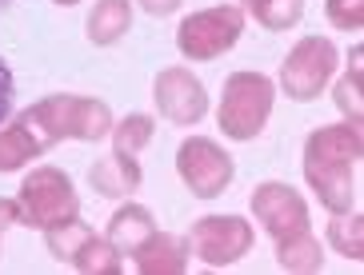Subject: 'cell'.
<instances>
[{
    "label": "cell",
    "mask_w": 364,
    "mask_h": 275,
    "mask_svg": "<svg viewBox=\"0 0 364 275\" xmlns=\"http://www.w3.org/2000/svg\"><path fill=\"white\" fill-rule=\"evenodd\" d=\"M272 100H277V84L264 72H232L225 80V96H220V128L228 140H257L264 132L268 116H272Z\"/></svg>",
    "instance_id": "3"
},
{
    "label": "cell",
    "mask_w": 364,
    "mask_h": 275,
    "mask_svg": "<svg viewBox=\"0 0 364 275\" xmlns=\"http://www.w3.org/2000/svg\"><path fill=\"white\" fill-rule=\"evenodd\" d=\"M132 24V0H97L88 12V40L92 44H117Z\"/></svg>",
    "instance_id": "15"
},
{
    "label": "cell",
    "mask_w": 364,
    "mask_h": 275,
    "mask_svg": "<svg viewBox=\"0 0 364 275\" xmlns=\"http://www.w3.org/2000/svg\"><path fill=\"white\" fill-rule=\"evenodd\" d=\"M360 60H364V48H353V68L336 84V108H341L348 124H364V100H360Z\"/></svg>",
    "instance_id": "20"
},
{
    "label": "cell",
    "mask_w": 364,
    "mask_h": 275,
    "mask_svg": "<svg viewBox=\"0 0 364 275\" xmlns=\"http://www.w3.org/2000/svg\"><path fill=\"white\" fill-rule=\"evenodd\" d=\"M152 232H156V223H152L149 208H140V203H124V208L108 220V235H105V240L117 247L120 255H132Z\"/></svg>",
    "instance_id": "13"
},
{
    "label": "cell",
    "mask_w": 364,
    "mask_h": 275,
    "mask_svg": "<svg viewBox=\"0 0 364 275\" xmlns=\"http://www.w3.org/2000/svg\"><path fill=\"white\" fill-rule=\"evenodd\" d=\"M252 247V223L240 215H204L193 223L188 235V252H196L208 267H228Z\"/></svg>",
    "instance_id": "8"
},
{
    "label": "cell",
    "mask_w": 364,
    "mask_h": 275,
    "mask_svg": "<svg viewBox=\"0 0 364 275\" xmlns=\"http://www.w3.org/2000/svg\"><path fill=\"white\" fill-rule=\"evenodd\" d=\"M252 4H260V0H248V9H252Z\"/></svg>",
    "instance_id": "28"
},
{
    "label": "cell",
    "mask_w": 364,
    "mask_h": 275,
    "mask_svg": "<svg viewBox=\"0 0 364 275\" xmlns=\"http://www.w3.org/2000/svg\"><path fill=\"white\" fill-rule=\"evenodd\" d=\"M144 4V12H152V16H168V12L181 9V0H140Z\"/></svg>",
    "instance_id": "25"
},
{
    "label": "cell",
    "mask_w": 364,
    "mask_h": 275,
    "mask_svg": "<svg viewBox=\"0 0 364 275\" xmlns=\"http://www.w3.org/2000/svg\"><path fill=\"white\" fill-rule=\"evenodd\" d=\"M68 264H73L76 271H85V275H117L120 271V252L108 244L105 235L92 232L85 244L76 247V255L68 259Z\"/></svg>",
    "instance_id": "16"
},
{
    "label": "cell",
    "mask_w": 364,
    "mask_h": 275,
    "mask_svg": "<svg viewBox=\"0 0 364 275\" xmlns=\"http://www.w3.org/2000/svg\"><path fill=\"white\" fill-rule=\"evenodd\" d=\"M176 172H181L184 188L193 191L196 200H213V196H220L232 184L236 164L216 140L193 136V140H184L181 152H176Z\"/></svg>",
    "instance_id": "7"
},
{
    "label": "cell",
    "mask_w": 364,
    "mask_h": 275,
    "mask_svg": "<svg viewBox=\"0 0 364 275\" xmlns=\"http://www.w3.org/2000/svg\"><path fill=\"white\" fill-rule=\"evenodd\" d=\"M277 264L284 267V271H296V275L321 271V264H324L321 240H316L309 228H300V232H292V235H284V240H277Z\"/></svg>",
    "instance_id": "14"
},
{
    "label": "cell",
    "mask_w": 364,
    "mask_h": 275,
    "mask_svg": "<svg viewBox=\"0 0 364 275\" xmlns=\"http://www.w3.org/2000/svg\"><path fill=\"white\" fill-rule=\"evenodd\" d=\"M364 152L360 124L316 128L304 140V180L321 196L328 212H353L356 203V164Z\"/></svg>",
    "instance_id": "1"
},
{
    "label": "cell",
    "mask_w": 364,
    "mask_h": 275,
    "mask_svg": "<svg viewBox=\"0 0 364 275\" xmlns=\"http://www.w3.org/2000/svg\"><path fill=\"white\" fill-rule=\"evenodd\" d=\"M41 144H36L28 132H24L21 124H12V128H0V172H21L28 159L41 156Z\"/></svg>",
    "instance_id": "18"
},
{
    "label": "cell",
    "mask_w": 364,
    "mask_h": 275,
    "mask_svg": "<svg viewBox=\"0 0 364 275\" xmlns=\"http://www.w3.org/2000/svg\"><path fill=\"white\" fill-rule=\"evenodd\" d=\"M21 215H24V223H33L41 232L76 220L80 215V200H76L73 180L60 168H53V164L33 168L21 184Z\"/></svg>",
    "instance_id": "4"
},
{
    "label": "cell",
    "mask_w": 364,
    "mask_h": 275,
    "mask_svg": "<svg viewBox=\"0 0 364 275\" xmlns=\"http://www.w3.org/2000/svg\"><path fill=\"white\" fill-rule=\"evenodd\" d=\"M240 32H245V9L216 4V9L184 16L181 28H176V48L188 60H216L240 40Z\"/></svg>",
    "instance_id": "5"
},
{
    "label": "cell",
    "mask_w": 364,
    "mask_h": 275,
    "mask_svg": "<svg viewBox=\"0 0 364 275\" xmlns=\"http://www.w3.org/2000/svg\"><path fill=\"white\" fill-rule=\"evenodd\" d=\"M328 244L336 247L341 255H348L353 264L364 259V215L360 212H332V223H328Z\"/></svg>",
    "instance_id": "17"
},
{
    "label": "cell",
    "mask_w": 364,
    "mask_h": 275,
    "mask_svg": "<svg viewBox=\"0 0 364 275\" xmlns=\"http://www.w3.org/2000/svg\"><path fill=\"white\" fill-rule=\"evenodd\" d=\"M132 259H136V271L144 275H184L188 271V240L168 232H152L132 252Z\"/></svg>",
    "instance_id": "11"
},
{
    "label": "cell",
    "mask_w": 364,
    "mask_h": 275,
    "mask_svg": "<svg viewBox=\"0 0 364 275\" xmlns=\"http://www.w3.org/2000/svg\"><path fill=\"white\" fill-rule=\"evenodd\" d=\"M252 16L272 32L292 28L304 16V0H260V4H252Z\"/></svg>",
    "instance_id": "21"
},
{
    "label": "cell",
    "mask_w": 364,
    "mask_h": 275,
    "mask_svg": "<svg viewBox=\"0 0 364 275\" xmlns=\"http://www.w3.org/2000/svg\"><path fill=\"white\" fill-rule=\"evenodd\" d=\"M16 124L48 152L60 140H105L112 132V112L97 96L60 92V96H44L33 108H24Z\"/></svg>",
    "instance_id": "2"
},
{
    "label": "cell",
    "mask_w": 364,
    "mask_h": 275,
    "mask_svg": "<svg viewBox=\"0 0 364 275\" xmlns=\"http://www.w3.org/2000/svg\"><path fill=\"white\" fill-rule=\"evenodd\" d=\"M328 21L344 32H360L364 28V0H324Z\"/></svg>",
    "instance_id": "22"
},
{
    "label": "cell",
    "mask_w": 364,
    "mask_h": 275,
    "mask_svg": "<svg viewBox=\"0 0 364 275\" xmlns=\"http://www.w3.org/2000/svg\"><path fill=\"white\" fill-rule=\"evenodd\" d=\"M56 4H65V9H68V4H80V0H56Z\"/></svg>",
    "instance_id": "26"
},
{
    "label": "cell",
    "mask_w": 364,
    "mask_h": 275,
    "mask_svg": "<svg viewBox=\"0 0 364 275\" xmlns=\"http://www.w3.org/2000/svg\"><path fill=\"white\" fill-rule=\"evenodd\" d=\"M332 72H336V44L328 36H304L280 64V88L292 100H316Z\"/></svg>",
    "instance_id": "6"
},
{
    "label": "cell",
    "mask_w": 364,
    "mask_h": 275,
    "mask_svg": "<svg viewBox=\"0 0 364 275\" xmlns=\"http://www.w3.org/2000/svg\"><path fill=\"white\" fill-rule=\"evenodd\" d=\"M140 180H144L140 164H136L132 156H120V152H112V156L97 159V164L88 168V184H92L100 196H108V200L132 196V191L140 188Z\"/></svg>",
    "instance_id": "12"
},
{
    "label": "cell",
    "mask_w": 364,
    "mask_h": 275,
    "mask_svg": "<svg viewBox=\"0 0 364 275\" xmlns=\"http://www.w3.org/2000/svg\"><path fill=\"white\" fill-rule=\"evenodd\" d=\"M9 112H12V68L0 60V124H4Z\"/></svg>",
    "instance_id": "23"
},
{
    "label": "cell",
    "mask_w": 364,
    "mask_h": 275,
    "mask_svg": "<svg viewBox=\"0 0 364 275\" xmlns=\"http://www.w3.org/2000/svg\"><path fill=\"white\" fill-rule=\"evenodd\" d=\"M152 100H156L164 120H172L181 128L200 124L204 112H208V92H204V84L188 68H164L156 76V84H152Z\"/></svg>",
    "instance_id": "9"
},
{
    "label": "cell",
    "mask_w": 364,
    "mask_h": 275,
    "mask_svg": "<svg viewBox=\"0 0 364 275\" xmlns=\"http://www.w3.org/2000/svg\"><path fill=\"white\" fill-rule=\"evenodd\" d=\"M252 215L264 223L272 240H284V235L309 228V203L300 200V191H292L280 180H268L252 191Z\"/></svg>",
    "instance_id": "10"
},
{
    "label": "cell",
    "mask_w": 364,
    "mask_h": 275,
    "mask_svg": "<svg viewBox=\"0 0 364 275\" xmlns=\"http://www.w3.org/2000/svg\"><path fill=\"white\" fill-rule=\"evenodd\" d=\"M21 200H0V232L4 228H12V223H21Z\"/></svg>",
    "instance_id": "24"
},
{
    "label": "cell",
    "mask_w": 364,
    "mask_h": 275,
    "mask_svg": "<svg viewBox=\"0 0 364 275\" xmlns=\"http://www.w3.org/2000/svg\"><path fill=\"white\" fill-rule=\"evenodd\" d=\"M152 132H156V124H152V116H144V112H132V116H124L120 124H112V148L120 152V156H140V148L152 140Z\"/></svg>",
    "instance_id": "19"
},
{
    "label": "cell",
    "mask_w": 364,
    "mask_h": 275,
    "mask_svg": "<svg viewBox=\"0 0 364 275\" xmlns=\"http://www.w3.org/2000/svg\"><path fill=\"white\" fill-rule=\"evenodd\" d=\"M9 4H12V0H0V12H4V9H9Z\"/></svg>",
    "instance_id": "27"
}]
</instances>
